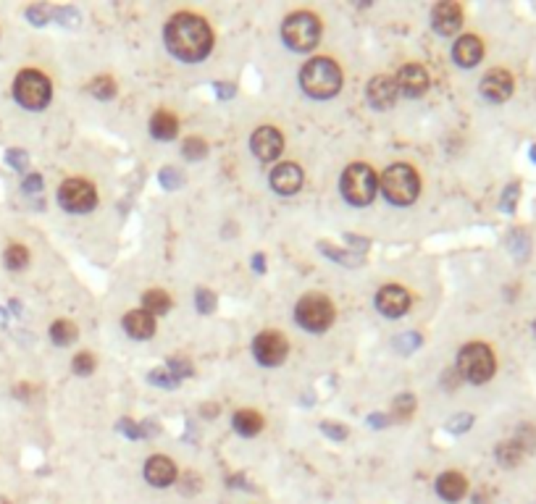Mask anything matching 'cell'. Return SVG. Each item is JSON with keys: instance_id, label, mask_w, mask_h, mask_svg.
<instances>
[{"instance_id": "cell-36", "label": "cell", "mask_w": 536, "mask_h": 504, "mask_svg": "<svg viewBox=\"0 0 536 504\" xmlns=\"http://www.w3.org/2000/svg\"><path fill=\"white\" fill-rule=\"evenodd\" d=\"M6 160H8V165H13L16 171H27V165H29V156L24 150H16V147L6 153Z\"/></svg>"}, {"instance_id": "cell-24", "label": "cell", "mask_w": 536, "mask_h": 504, "mask_svg": "<svg viewBox=\"0 0 536 504\" xmlns=\"http://www.w3.org/2000/svg\"><path fill=\"white\" fill-rule=\"evenodd\" d=\"M142 305H145V312H150V315H163L171 307V297L163 289H150L142 297Z\"/></svg>"}, {"instance_id": "cell-20", "label": "cell", "mask_w": 536, "mask_h": 504, "mask_svg": "<svg viewBox=\"0 0 536 504\" xmlns=\"http://www.w3.org/2000/svg\"><path fill=\"white\" fill-rule=\"evenodd\" d=\"M124 329H127V334H129L132 339L145 341L156 334V318L145 310H132L127 312V318H124Z\"/></svg>"}, {"instance_id": "cell-30", "label": "cell", "mask_w": 536, "mask_h": 504, "mask_svg": "<svg viewBox=\"0 0 536 504\" xmlns=\"http://www.w3.org/2000/svg\"><path fill=\"white\" fill-rule=\"evenodd\" d=\"M168 373L176 378V381H185L187 376H192V363L187 358H171L168 360Z\"/></svg>"}, {"instance_id": "cell-42", "label": "cell", "mask_w": 536, "mask_h": 504, "mask_svg": "<svg viewBox=\"0 0 536 504\" xmlns=\"http://www.w3.org/2000/svg\"><path fill=\"white\" fill-rule=\"evenodd\" d=\"M471 423H473V415H458V418L450 421V431L453 433L468 431V428H471Z\"/></svg>"}, {"instance_id": "cell-1", "label": "cell", "mask_w": 536, "mask_h": 504, "mask_svg": "<svg viewBox=\"0 0 536 504\" xmlns=\"http://www.w3.org/2000/svg\"><path fill=\"white\" fill-rule=\"evenodd\" d=\"M166 45L182 61H203L213 47V32L205 18L176 13L166 27Z\"/></svg>"}, {"instance_id": "cell-34", "label": "cell", "mask_w": 536, "mask_h": 504, "mask_svg": "<svg viewBox=\"0 0 536 504\" xmlns=\"http://www.w3.org/2000/svg\"><path fill=\"white\" fill-rule=\"evenodd\" d=\"M148 378H150V384H153V386H166V389H174V386L179 384V381H176V378L171 376L168 370H163V368H156V370H150Z\"/></svg>"}, {"instance_id": "cell-46", "label": "cell", "mask_w": 536, "mask_h": 504, "mask_svg": "<svg viewBox=\"0 0 536 504\" xmlns=\"http://www.w3.org/2000/svg\"><path fill=\"white\" fill-rule=\"evenodd\" d=\"M368 423H371V426H376V428H384V426L389 423V418H387V415H371Z\"/></svg>"}, {"instance_id": "cell-2", "label": "cell", "mask_w": 536, "mask_h": 504, "mask_svg": "<svg viewBox=\"0 0 536 504\" xmlns=\"http://www.w3.org/2000/svg\"><path fill=\"white\" fill-rule=\"evenodd\" d=\"M300 84L315 100H329L342 87V71L332 58H310L300 71Z\"/></svg>"}, {"instance_id": "cell-10", "label": "cell", "mask_w": 536, "mask_h": 504, "mask_svg": "<svg viewBox=\"0 0 536 504\" xmlns=\"http://www.w3.org/2000/svg\"><path fill=\"white\" fill-rule=\"evenodd\" d=\"M287 352H289V344L279 331H263V334H258L255 341H252V355H255V360H258L260 365H268V368L281 365L284 358H287Z\"/></svg>"}, {"instance_id": "cell-14", "label": "cell", "mask_w": 536, "mask_h": 504, "mask_svg": "<svg viewBox=\"0 0 536 504\" xmlns=\"http://www.w3.org/2000/svg\"><path fill=\"white\" fill-rule=\"evenodd\" d=\"M481 95L489 102H505L513 95V76L505 69H491L481 79Z\"/></svg>"}, {"instance_id": "cell-8", "label": "cell", "mask_w": 536, "mask_h": 504, "mask_svg": "<svg viewBox=\"0 0 536 504\" xmlns=\"http://www.w3.org/2000/svg\"><path fill=\"white\" fill-rule=\"evenodd\" d=\"M295 318L305 331H326L334 323V305L324 294H305L297 303Z\"/></svg>"}, {"instance_id": "cell-17", "label": "cell", "mask_w": 536, "mask_h": 504, "mask_svg": "<svg viewBox=\"0 0 536 504\" xmlns=\"http://www.w3.org/2000/svg\"><path fill=\"white\" fill-rule=\"evenodd\" d=\"M271 187L279 194H295L303 187V171L297 163H281L271 171Z\"/></svg>"}, {"instance_id": "cell-28", "label": "cell", "mask_w": 536, "mask_h": 504, "mask_svg": "<svg viewBox=\"0 0 536 504\" xmlns=\"http://www.w3.org/2000/svg\"><path fill=\"white\" fill-rule=\"evenodd\" d=\"M392 410H395V418H397V421H407L410 415L416 413V397L400 394L397 399L392 402Z\"/></svg>"}, {"instance_id": "cell-21", "label": "cell", "mask_w": 536, "mask_h": 504, "mask_svg": "<svg viewBox=\"0 0 536 504\" xmlns=\"http://www.w3.org/2000/svg\"><path fill=\"white\" fill-rule=\"evenodd\" d=\"M468 491V481L460 476V473H442L436 478V494L442 496L444 502H460L462 496Z\"/></svg>"}, {"instance_id": "cell-43", "label": "cell", "mask_w": 536, "mask_h": 504, "mask_svg": "<svg viewBox=\"0 0 536 504\" xmlns=\"http://www.w3.org/2000/svg\"><path fill=\"white\" fill-rule=\"evenodd\" d=\"M515 200H518V184H513V187L505 189V197H502V211L505 213L515 211Z\"/></svg>"}, {"instance_id": "cell-13", "label": "cell", "mask_w": 536, "mask_h": 504, "mask_svg": "<svg viewBox=\"0 0 536 504\" xmlns=\"http://www.w3.org/2000/svg\"><path fill=\"white\" fill-rule=\"evenodd\" d=\"M397 92H402L405 98H421L429 90V74L424 66L418 64H405L397 74Z\"/></svg>"}, {"instance_id": "cell-40", "label": "cell", "mask_w": 536, "mask_h": 504, "mask_svg": "<svg viewBox=\"0 0 536 504\" xmlns=\"http://www.w3.org/2000/svg\"><path fill=\"white\" fill-rule=\"evenodd\" d=\"M418 344H421V336H418V334H402V336L395 341V347H397L400 352H410V349H416Z\"/></svg>"}, {"instance_id": "cell-50", "label": "cell", "mask_w": 536, "mask_h": 504, "mask_svg": "<svg viewBox=\"0 0 536 504\" xmlns=\"http://www.w3.org/2000/svg\"><path fill=\"white\" fill-rule=\"evenodd\" d=\"M534 331H536V323H534Z\"/></svg>"}, {"instance_id": "cell-47", "label": "cell", "mask_w": 536, "mask_h": 504, "mask_svg": "<svg viewBox=\"0 0 536 504\" xmlns=\"http://www.w3.org/2000/svg\"><path fill=\"white\" fill-rule=\"evenodd\" d=\"M252 268H255L258 274H263V271H266V263H263V255H260V252H258L255 257H252Z\"/></svg>"}, {"instance_id": "cell-16", "label": "cell", "mask_w": 536, "mask_h": 504, "mask_svg": "<svg viewBox=\"0 0 536 504\" xmlns=\"http://www.w3.org/2000/svg\"><path fill=\"white\" fill-rule=\"evenodd\" d=\"M431 21L439 35L450 37L462 27V11L458 3H436L431 11Z\"/></svg>"}, {"instance_id": "cell-48", "label": "cell", "mask_w": 536, "mask_h": 504, "mask_svg": "<svg viewBox=\"0 0 536 504\" xmlns=\"http://www.w3.org/2000/svg\"><path fill=\"white\" fill-rule=\"evenodd\" d=\"M219 95H221V98H223V95H226V98H231V95H234V87H231V84H219Z\"/></svg>"}, {"instance_id": "cell-11", "label": "cell", "mask_w": 536, "mask_h": 504, "mask_svg": "<svg viewBox=\"0 0 536 504\" xmlns=\"http://www.w3.org/2000/svg\"><path fill=\"white\" fill-rule=\"evenodd\" d=\"M250 147H252V153L258 160H276L281 156V150H284V139L279 134V129L274 127H260L252 139H250Z\"/></svg>"}, {"instance_id": "cell-32", "label": "cell", "mask_w": 536, "mask_h": 504, "mask_svg": "<svg viewBox=\"0 0 536 504\" xmlns=\"http://www.w3.org/2000/svg\"><path fill=\"white\" fill-rule=\"evenodd\" d=\"M513 441H515L523 452H531V450H536V431L531 428V426H520V428H518V436Z\"/></svg>"}, {"instance_id": "cell-45", "label": "cell", "mask_w": 536, "mask_h": 504, "mask_svg": "<svg viewBox=\"0 0 536 504\" xmlns=\"http://www.w3.org/2000/svg\"><path fill=\"white\" fill-rule=\"evenodd\" d=\"M56 18H58V24H66V27H71V24H76V21H79V13H76L74 8H58L56 11Z\"/></svg>"}, {"instance_id": "cell-18", "label": "cell", "mask_w": 536, "mask_h": 504, "mask_svg": "<svg viewBox=\"0 0 536 504\" xmlns=\"http://www.w3.org/2000/svg\"><path fill=\"white\" fill-rule=\"evenodd\" d=\"M453 58L462 69H473L484 58V42L476 35H462L453 47Z\"/></svg>"}, {"instance_id": "cell-33", "label": "cell", "mask_w": 536, "mask_h": 504, "mask_svg": "<svg viewBox=\"0 0 536 504\" xmlns=\"http://www.w3.org/2000/svg\"><path fill=\"white\" fill-rule=\"evenodd\" d=\"M95 370V358L90 352H79L74 358V373L76 376H90Z\"/></svg>"}, {"instance_id": "cell-29", "label": "cell", "mask_w": 536, "mask_h": 504, "mask_svg": "<svg viewBox=\"0 0 536 504\" xmlns=\"http://www.w3.org/2000/svg\"><path fill=\"white\" fill-rule=\"evenodd\" d=\"M182 153H185V158H190V160H203V158L208 156V145H205V139L200 137H187L185 145H182Z\"/></svg>"}, {"instance_id": "cell-25", "label": "cell", "mask_w": 536, "mask_h": 504, "mask_svg": "<svg viewBox=\"0 0 536 504\" xmlns=\"http://www.w3.org/2000/svg\"><path fill=\"white\" fill-rule=\"evenodd\" d=\"M523 455H526V452L520 450V447H518L513 439L502 441V444L497 447V462L502 465V468H515L518 462L523 459Z\"/></svg>"}, {"instance_id": "cell-41", "label": "cell", "mask_w": 536, "mask_h": 504, "mask_svg": "<svg viewBox=\"0 0 536 504\" xmlns=\"http://www.w3.org/2000/svg\"><path fill=\"white\" fill-rule=\"evenodd\" d=\"M213 307H216V297H213V292H205V289H200V292H197V310H200V312H211Z\"/></svg>"}, {"instance_id": "cell-38", "label": "cell", "mask_w": 536, "mask_h": 504, "mask_svg": "<svg viewBox=\"0 0 536 504\" xmlns=\"http://www.w3.org/2000/svg\"><path fill=\"white\" fill-rule=\"evenodd\" d=\"M321 431L329 436V439L334 441H344L347 439V428L344 426H339V423H321Z\"/></svg>"}, {"instance_id": "cell-49", "label": "cell", "mask_w": 536, "mask_h": 504, "mask_svg": "<svg viewBox=\"0 0 536 504\" xmlns=\"http://www.w3.org/2000/svg\"><path fill=\"white\" fill-rule=\"evenodd\" d=\"M531 160H534V163H536V145L531 147Z\"/></svg>"}, {"instance_id": "cell-37", "label": "cell", "mask_w": 536, "mask_h": 504, "mask_svg": "<svg viewBox=\"0 0 536 504\" xmlns=\"http://www.w3.org/2000/svg\"><path fill=\"white\" fill-rule=\"evenodd\" d=\"M119 431H124L129 439H142L145 436V428H142V423H134L132 418H124L119 421Z\"/></svg>"}, {"instance_id": "cell-4", "label": "cell", "mask_w": 536, "mask_h": 504, "mask_svg": "<svg viewBox=\"0 0 536 504\" xmlns=\"http://www.w3.org/2000/svg\"><path fill=\"white\" fill-rule=\"evenodd\" d=\"M494 368H497L494 352L487 344H479V341L465 344L460 349V355H458V370L471 384H487L494 376Z\"/></svg>"}, {"instance_id": "cell-7", "label": "cell", "mask_w": 536, "mask_h": 504, "mask_svg": "<svg viewBox=\"0 0 536 504\" xmlns=\"http://www.w3.org/2000/svg\"><path fill=\"white\" fill-rule=\"evenodd\" d=\"M13 98L19 100L21 108L27 110H42L50 102V82L45 74L27 69L16 76L13 82Z\"/></svg>"}, {"instance_id": "cell-19", "label": "cell", "mask_w": 536, "mask_h": 504, "mask_svg": "<svg viewBox=\"0 0 536 504\" xmlns=\"http://www.w3.org/2000/svg\"><path fill=\"white\" fill-rule=\"evenodd\" d=\"M145 478H148L150 486H156V488L171 486L176 481V465L168 457H163V455H156V457H150L148 465H145Z\"/></svg>"}, {"instance_id": "cell-27", "label": "cell", "mask_w": 536, "mask_h": 504, "mask_svg": "<svg viewBox=\"0 0 536 504\" xmlns=\"http://www.w3.org/2000/svg\"><path fill=\"white\" fill-rule=\"evenodd\" d=\"M27 263H29V250L24 245H11L6 250V266L11 271H21V268H27Z\"/></svg>"}, {"instance_id": "cell-22", "label": "cell", "mask_w": 536, "mask_h": 504, "mask_svg": "<svg viewBox=\"0 0 536 504\" xmlns=\"http://www.w3.org/2000/svg\"><path fill=\"white\" fill-rule=\"evenodd\" d=\"M176 131H179V121H176V116L168 113V110H158L156 116H153V121H150V134L156 139L168 142V139L176 137Z\"/></svg>"}, {"instance_id": "cell-5", "label": "cell", "mask_w": 536, "mask_h": 504, "mask_svg": "<svg viewBox=\"0 0 536 504\" xmlns=\"http://www.w3.org/2000/svg\"><path fill=\"white\" fill-rule=\"evenodd\" d=\"M339 187H342V194L347 202H352V205H368V202L376 197L379 179H376V174H373L371 165L352 163L344 168Z\"/></svg>"}, {"instance_id": "cell-31", "label": "cell", "mask_w": 536, "mask_h": 504, "mask_svg": "<svg viewBox=\"0 0 536 504\" xmlns=\"http://www.w3.org/2000/svg\"><path fill=\"white\" fill-rule=\"evenodd\" d=\"M93 95L95 98H100V100H111L113 95H116V82H113L111 76H100V79H95L93 82Z\"/></svg>"}, {"instance_id": "cell-6", "label": "cell", "mask_w": 536, "mask_h": 504, "mask_svg": "<svg viewBox=\"0 0 536 504\" xmlns=\"http://www.w3.org/2000/svg\"><path fill=\"white\" fill-rule=\"evenodd\" d=\"M281 35H284V42H287L292 50L305 53V50H313V47L318 45L321 21H318V16L308 13V11H297V13L287 16Z\"/></svg>"}, {"instance_id": "cell-44", "label": "cell", "mask_w": 536, "mask_h": 504, "mask_svg": "<svg viewBox=\"0 0 536 504\" xmlns=\"http://www.w3.org/2000/svg\"><path fill=\"white\" fill-rule=\"evenodd\" d=\"M21 189H24L27 194L40 192V189H42V176H40V174H29L27 179H24V184H21Z\"/></svg>"}, {"instance_id": "cell-12", "label": "cell", "mask_w": 536, "mask_h": 504, "mask_svg": "<svg viewBox=\"0 0 536 504\" xmlns=\"http://www.w3.org/2000/svg\"><path fill=\"white\" fill-rule=\"evenodd\" d=\"M376 307H379L381 315H387V318H400V315H405L407 307H410V294L397 284H389L384 289H379L376 294Z\"/></svg>"}, {"instance_id": "cell-9", "label": "cell", "mask_w": 536, "mask_h": 504, "mask_svg": "<svg viewBox=\"0 0 536 504\" xmlns=\"http://www.w3.org/2000/svg\"><path fill=\"white\" fill-rule=\"evenodd\" d=\"M58 202H61V208L69 213H87L98 205V194H95V187L90 182H84V179H69V182H64L61 189H58Z\"/></svg>"}, {"instance_id": "cell-39", "label": "cell", "mask_w": 536, "mask_h": 504, "mask_svg": "<svg viewBox=\"0 0 536 504\" xmlns=\"http://www.w3.org/2000/svg\"><path fill=\"white\" fill-rule=\"evenodd\" d=\"M27 18L35 27H42V24H47V18H50V11L42 8V6H32V8H27Z\"/></svg>"}, {"instance_id": "cell-35", "label": "cell", "mask_w": 536, "mask_h": 504, "mask_svg": "<svg viewBox=\"0 0 536 504\" xmlns=\"http://www.w3.org/2000/svg\"><path fill=\"white\" fill-rule=\"evenodd\" d=\"M182 182H185V179H182V174H179L176 168H163V171H161V184H163V189H168V192H174Z\"/></svg>"}, {"instance_id": "cell-15", "label": "cell", "mask_w": 536, "mask_h": 504, "mask_svg": "<svg viewBox=\"0 0 536 504\" xmlns=\"http://www.w3.org/2000/svg\"><path fill=\"white\" fill-rule=\"evenodd\" d=\"M366 95H368V102L373 105V108H379V110H387L395 105V100H397V82L392 79V76H373L368 82V90H366Z\"/></svg>"}, {"instance_id": "cell-26", "label": "cell", "mask_w": 536, "mask_h": 504, "mask_svg": "<svg viewBox=\"0 0 536 504\" xmlns=\"http://www.w3.org/2000/svg\"><path fill=\"white\" fill-rule=\"evenodd\" d=\"M79 336V329H76L71 321H56L50 326V339L56 341L58 347H66Z\"/></svg>"}, {"instance_id": "cell-23", "label": "cell", "mask_w": 536, "mask_h": 504, "mask_svg": "<svg viewBox=\"0 0 536 504\" xmlns=\"http://www.w3.org/2000/svg\"><path fill=\"white\" fill-rule=\"evenodd\" d=\"M231 426L240 436H258L263 431V418L255 410H240V413L231 418Z\"/></svg>"}, {"instance_id": "cell-3", "label": "cell", "mask_w": 536, "mask_h": 504, "mask_svg": "<svg viewBox=\"0 0 536 504\" xmlns=\"http://www.w3.org/2000/svg\"><path fill=\"white\" fill-rule=\"evenodd\" d=\"M418 189H421V179H418L416 168H410L407 163H395L389 165L384 176H381V192L389 202L395 205H410L416 202Z\"/></svg>"}]
</instances>
